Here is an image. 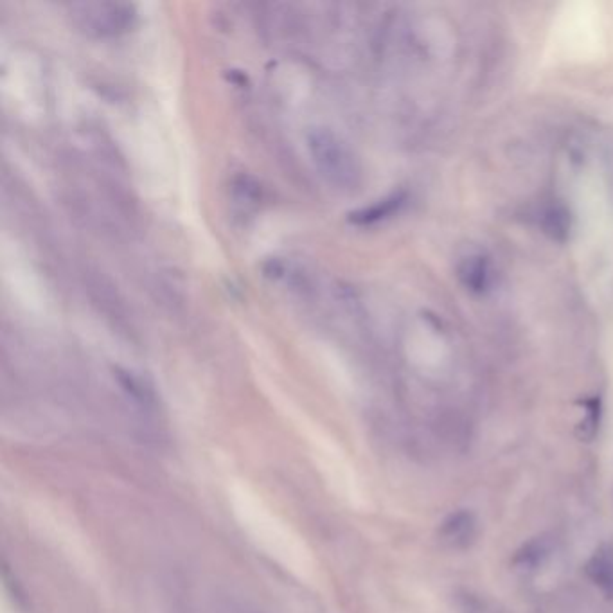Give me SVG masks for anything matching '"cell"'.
I'll return each mask as SVG.
<instances>
[{"instance_id": "1", "label": "cell", "mask_w": 613, "mask_h": 613, "mask_svg": "<svg viewBox=\"0 0 613 613\" xmlns=\"http://www.w3.org/2000/svg\"><path fill=\"white\" fill-rule=\"evenodd\" d=\"M308 152L320 177L329 186L351 191L360 184V164L353 150L333 130L313 128L308 134Z\"/></svg>"}, {"instance_id": "2", "label": "cell", "mask_w": 613, "mask_h": 613, "mask_svg": "<svg viewBox=\"0 0 613 613\" xmlns=\"http://www.w3.org/2000/svg\"><path fill=\"white\" fill-rule=\"evenodd\" d=\"M76 24L89 35L116 36L134 26L135 9L130 4H81L74 8Z\"/></svg>"}, {"instance_id": "3", "label": "cell", "mask_w": 613, "mask_h": 613, "mask_svg": "<svg viewBox=\"0 0 613 613\" xmlns=\"http://www.w3.org/2000/svg\"><path fill=\"white\" fill-rule=\"evenodd\" d=\"M576 11L567 8L565 17L561 18V42L569 47L572 53L585 56L594 53L599 45V20L592 6H574Z\"/></svg>"}, {"instance_id": "4", "label": "cell", "mask_w": 613, "mask_h": 613, "mask_svg": "<svg viewBox=\"0 0 613 613\" xmlns=\"http://www.w3.org/2000/svg\"><path fill=\"white\" fill-rule=\"evenodd\" d=\"M479 533L477 518L470 511H455L439 527V542L450 551H464Z\"/></svg>"}, {"instance_id": "5", "label": "cell", "mask_w": 613, "mask_h": 613, "mask_svg": "<svg viewBox=\"0 0 613 613\" xmlns=\"http://www.w3.org/2000/svg\"><path fill=\"white\" fill-rule=\"evenodd\" d=\"M588 578L605 596L613 599V549L612 547H601L596 554L590 558L587 565Z\"/></svg>"}, {"instance_id": "6", "label": "cell", "mask_w": 613, "mask_h": 613, "mask_svg": "<svg viewBox=\"0 0 613 613\" xmlns=\"http://www.w3.org/2000/svg\"><path fill=\"white\" fill-rule=\"evenodd\" d=\"M403 204V196L394 195L391 198H385L382 200L380 204L371 205V207H367L364 211H360V213L353 214V222L356 223H373L378 222V220H383V218H387L389 214L394 213V211H398V207Z\"/></svg>"}, {"instance_id": "7", "label": "cell", "mask_w": 613, "mask_h": 613, "mask_svg": "<svg viewBox=\"0 0 613 613\" xmlns=\"http://www.w3.org/2000/svg\"><path fill=\"white\" fill-rule=\"evenodd\" d=\"M482 258H477V261H470L466 268V279L473 286L484 285V277L488 276V268L484 265Z\"/></svg>"}]
</instances>
